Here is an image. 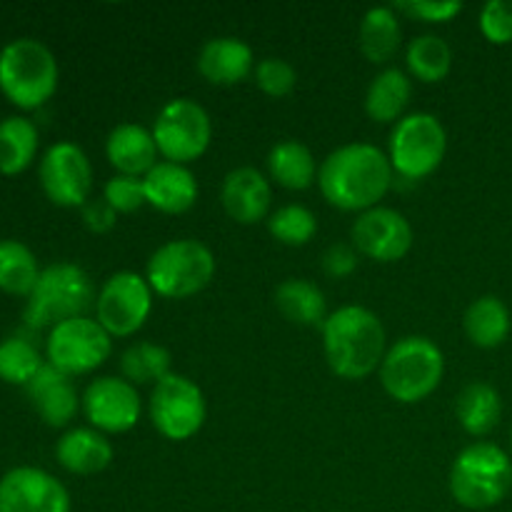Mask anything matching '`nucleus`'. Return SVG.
<instances>
[{
	"mask_svg": "<svg viewBox=\"0 0 512 512\" xmlns=\"http://www.w3.org/2000/svg\"><path fill=\"white\" fill-rule=\"evenodd\" d=\"M395 170L390 158L370 143H348L335 148L320 163L318 185L330 205L348 213L378 208L393 185Z\"/></svg>",
	"mask_w": 512,
	"mask_h": 512,
	"instance_id": "1",
	"label": "nucleus"
},
{
	"mask_svg": "<svg viewBox=\"0 0 512 512\" xmlns=\"http://www.w3.org/2000/svg\"><path fill=\"white\" fill-rule=\"evenodd\" d=\"M383 320L363 305H343L323 323V348L338 378L363 380L380 370L388 353Z\"/></svg>",
	"mask_w": 512,
	"mask_h": 512,
	"instance_id": "2",
	"label": "nucleus"
},
{
	"mask_svg": "<svg viewBox=\"0 0 512 512\" xmlns=\"http://www.w3.org/2000/svg\"><path fill=\"white\" fill-rule=\"evenodd\" d=\"M58 60L35 38H15L0 50V93L23 110L48 103L58 90Z\"/></svg>",
	"mask_w": 512,
	"mask_h": 512,
	"instance_id": "3",
	"label": "nucleus"
},
{
	"mask_svg": "<svg viewBox=\"0 0 512 512\" xmlns=\"http://www.w3.org/2000/svg\"><path fill=\"white\" fill-rule=\"evenodd\" d=\"M443 373V350L425 335H405L385 353L380 365V383L390 398L413 405L438 390Z\"/></svg>",
	"mask_w": 512,
	"mask_h": 512,
	"instance_id": "4",
	"label": "nucleus"
},
{
	"mask_svg": "<svg viewBox=\"0 0 512 512\" xmlns=\"http://www.w3.org/2000/svg\"><path fill=\"white\" fill-rule=\"evenodd\" d=\"M95 300H98V293L93 288V280L80 265L53 263L40 273L33 293L28 295L23 318L35 330H53L65 320L83 318Z\"/></svg>",
	"mask_w": 512,
	"mask_h": 512,
	"instance_id": "5",
	"label": "nucleus"
},
{
	"mask_svg": "<svg viewBox=\"0 0 512 512\" xmlns=\"http://www.w3.org/2000/svg\"><path fill=\"white\" fill-rule=\"evenodd\" d=\"M450 495L468 510H488L503 503L512 488V460L493 443H473L450 468Z\"/></svg>",
	"mask_w": 512,
	"mask_h": 512,
	"instance_id": "6",
	"label": "nucleus"
},
{
	"mask_svg": "<svg viewBox=\"0 0 512 512\" xmlns=\"http://www.w3.org/2000/svg\"><path fill=\"white\" fill-rule=\"evenodd\" d=\"M215 275V255L205 243L193 238L170 240L148 260L145 280L160 298L185 300L210 285Z\"/></svg>",
	"mask_w": 512,
	"mask_h": 512,
	"instance_id": "7",
	"label": "nucleus"
},
{
	"mask_svg": "<svg viewBox=\"0 0 512 512\" xmlns=\"http://www.w3.org/2000/svg\"><path fill=\"white\" fill-rule=\"evenodd\" d=\"M448 150V133L438 115L410 113L395 123L390 133L388 158L398 175L423 180L440 168Z\"/></svg>",
	"mask_w": 512,
	"mask_h": 512,
	"instance_id": "8",
	"label": "nucleus"
},
{
	"mask_svg": "<svg viewBox=\"0 0 512 512\" xmlns=\"http://www.w3.org/2000/svg\"><path fill=\"white\" fill-rule=\"evenodd\" d=\"M158 153L168 163L188 165L208 150L213 140V123L208 110L190 98H175L160 108L153 123Z\"/></svg>",
	"mask_w": 512,
	"mask_h": 512,
	"instance_id": "9",
	"label": "nucleus"
},
{
	"mask_svg": "<svg viewBox=\"0 0 512 512\" xmlns=\"http://www.w3.org/2000/svg\"><path fill=\"white\" fill-rule=\"evenodd\" d=\"M110 353L113 338L88 315L65 320L48 333V363L68 378L93 373L110 358Z\"/></svg>",
	"mask_w": 512,
	"mask_h": 512,
	"instance_id": "10",
	"label": "nucleus"
},
{
	"mask_svg": "<svg viewBox=\"0 0 512 512\" xmlns=\"http://www.w3.org/2000/svg\"><path fill=\"white\" fill-rule=\"evenodd\" d=\"M208 418L205 395L190 378L170 373L168 378L153 385L150 393V420L163 438L190 440Z\"/></svg>",
	"mask_w": 512,
	"mask_h": 512,
	"instance_id": "11",
	"label": "nucleus"
},
{
	"mask_svg": "<svg viewBox=\"0 0 512 512\" xmlns=\"http://www.w3.org/2000/svg\"><path fill=\"white\" fill-rule=\"evenodd\" d=\"M150 310H153V288L145 275L133 270L110 275L95 300V313H98L95 320L108 330L110 338H128L138 333Z\"/></svg>",
	"mask_w": 512,
	"mask_h": 512,
	"instance_id": "12",
	"label": "nucleus"
},
{
	"mask_svg": "<svg viewBox=\"0 0 512 512\" xmlns=\"http://www.w3.org/2000/svg\"><path fill=\"white\" fill-rule=\"evenodd\" d=\"M40 188L58 208H83L93 193V165L83 148L60 140L40 160Z\"/></svg>",
	"mask_w": 512,
	"mask_h": 512,
	"instance_id": "13",
	"label": "nucleus"
},
{
	"mask_svg": "<svg viewBox=\"0 0 512 512\" xmlns=\"http://www.w3.org/2000/svg\"><path fill=\"white\" fill-rule=\"evenodd\" d=\"M350 240L360 255L378 263H395L413 248V225L393 208H370L358 215L350 228Z\"/></svg>",
	"mask_w": 512,
	"mask_h": 512,
	"instance_id": "14",
	"label": "nucleus"
},
{
	"mask_svg": "<svg viewBox=\"0 0 512 512\" xmlns=\"http://www.w3.org/2000/svg\"><path fill=\"white\" fill-rule=\"evenodd\" d=\"M140 395L125 378L103 375L95 378L83 393V413L100 433H128L140 420Z\"/></svg>",
	"mask_w": 512,
	"mask_h": 512,
	"instance_id": "15",
	"label": "nucleus"
},
{
	"mask_svg": "<svg viewBox=\"0 0 512 512\" xmlns=\"http://www.w3.org/2000/svg\"><path fill=\"white\" fill-rule=\"evenodd\" d=\"M0 512H70V495L48 470L20 465L0 478Z\"/></svg>",
	"mask_w": 512,
	"mask_h": 512,
	"instance_id": "16",
	"label": "nucleus"
},
{
	"mask_svg": "<svg viewBox=\"0 0 512 512\" xmlns=\"http://www.w3.org/2000/svg\"><path fill=\"white\" fill-rule=\"evenodd\" d=\"M25 393H28L35 413L50 428H65L83 408V398H78L73 380L50 363H45L38 375L25 385Z\"/></svg>",
	"mask_w": 512,
	"mask_h": 512,
	"instance_id": "17",
	"label": "nucleus"
},
{
	"mask_svg": "<svg viewBox=\"0 0 512 512\" xmlns=\"http://www.w3.org/2000/svg\"><path fill=\"white\" fill-rule=\"evenodd\" d=\"M220 200H223L225 213L235 223L255 225L268 215L273 190H270L268 178L258 168L243 165V168H235L225 175Z\"/></svg>",
	"mask_w": 512,
	"mask_h": 512,
	"instance_id": "18",
	"label": "nucleus"
},
{
	"mask_svg": "<svg viewBox=\"0 0 512 512\" xmlns=\"http://www.w3.org/2000/svg\"><path fill=\"white\" fill-rule=\"evenodd\" d=\"M145 200L165 215L188 213L198 200V180L188 165L160 160L143 178Z\"/></svg>",
	"mask_w": 512,
	"mask_h": 512,
	"instance_id": "19",
	"label": "nucleus"
},
{
	"mask_svg": "<svg viewBox=\"0 0 512 512\" xmlns=\"http://www.w3.org/2000/svg\"><path fill=\"white\" fill-rule=\"evenodd\" d=\"M105 155L118 175H133V178H145L160 163L153 130L138 123L115 125L105 140Z\"/></svg>",
	"mask_w": 512,
	"mask_h": 512,
	"instance_id": "20",
	"label": "nucleus"
},
{
	"mask_svg": "<svg viewBox=\"0 0 512 512\" xmlns=\"http://www.w3.org/2000/svg\"><path fill=\"white\" fill-rule=\"evenodd\" d=\"M198 70L213 85L243 83L255 70L253 48L233 35L210 38L198 53Z\"/></svg>",
	"mask_w": 512,
	"mask_h": 512,
	"instance_id": "21",
	"label": "nucleus"
},
{
	"mask_svg": "<svg viewBox=\"0 0 512 512\" xmlns=\"http://www.w3.org/2000/svg\"><path fill=\"white\" fill-rule=\"evenodd\" d=\"M55 458L68 473L95 475L113 463V445L100 430L73 428L60 435L55 445Z\"/></svg>",
	"mask_w": 512,
	"mask_h": 512,
	"instance_id": "22",
	"label": "nucleus"
},
{
	"mask_svg": "<svg viewBox=\"0 0 512 512\" xmlns=\"http://www.w3.org/2000/svg\"><path fill=\"white\" fill-rule=\"evenodd\" d=\"M463 328L470 343L478 348H500L508 340L512 328L508 305L498 295H483V298L473 300L465 310Z\"/></svg>",
	"mask_w": 512,
	"mask_h": 512,
	"instance_id": "23",
	"label": "nucleus"
},
{
	"mask_svg": "<svg viewBox=\"0 0 512 512\" xmlns=\"http://www.w3.org/2000/svg\"><path fill=\"white\" fill-rule=\"evenodd\" d=\"M275 308L285 320L305 328H315L328 320L325 293L305 278H288L275 288Z\"/></svg>",
	"mask_w": 512,
	"mask_h": 512,
	"instance_id": "24",
	"label": "nucleus"
},
{
	"mask_svg": "<svg viewBox=\"0 0 512 512\" xmlns=\"http://www.w3.org/2000/svg\"><path fill=\"white\" fill-rule=\"evenodd\" d=\"M410 95H413V83L408 73L400 68H385L370 80L365 93V113L375 123H398L403 110L408 108Z\"/></svg>",
	"mask_w": 512,
	"mask_h": 512,
	"instance_id": "25",
	"label": "nucleus"
},
{
	"mask_svg": "<svg viewBox=\"0 0 512 512\" xmlns=\"http://www.w3.org/2000/svg\"><path fill=\"white\" fill-rule=\"evenodd\" d=\"M403 40V30H400L398 10L388 8V5H378L370 8L360 20L358 43L365 58L375 65H383L395 58Z\"/></svg>",
	"mask_w": 512,
	"mask_h": 512,
	"instance_id": "26",
	"label": "nucleus"
},
{
	"mask_svg": "<svg viewBox=\"0 0 512 512\" xmlns=\"http://www.w3.org/2000/svg\"><path fill=\"white\" fill-rule=\"evenodd\" d=\"M455 415H458L465 433L483 438L498 428L500 418H503V400L493 385L470 383L460 390Z\"/></svg>",
	"mask_w": 512,
	"mask_h": 512,
	"instance_id": "27",
	"label": "nucleus"
},
{
	"mask_svg": "<svg viewBox=\"0 0 512 512\" xmlns=\"http://www.w3.org/2000/svg\"><path fill=\"white\" fill-rule=\"evenodd\" d=\"M270 178L288 190H308L318 180V163L300 140H283L268 153Z\"/></svg>",
	"mask_w": 512,
	"mask_h": 512,
	"instance_id": "28",
	"label": "nucleus"
},
{
	"mask_svg": "<svg viewBox=\"0 0 512 512\" xmlns=\"http://www.w3.org/2000/svg\"><path fill=\"white\" fill-rule=\"evenodd\" d=\"M38 128L23 115L0 120V173L18 175L28 168L38 153Z\"/></svg>",
	"mask_w": 512,
	"mask_h": 512,
	"instance_id": "29",
	"label": "nucleus"
},
{
	"mask_svg": "<svg viewBox=\"0 0 512 512\" xmlns=\"http://www.w3.org/2000/svg\"><path fill=\"white\" fill-rule=\"evenodd\" d=\"M40 273L38 258L33 250L20 240H0V290L8 295L28 298L38 283Z\"/></svg>",
	"mask_w": 512,
	"mask_h": 512,
	"instance_id": "30",
	"label": "nucleus"
},
{
	"mask_svg": "<svg viewBox=\"0 0 512 512\" xmlns=\"http://www.w3.org/2000/svg\"><path fill=\"white\" fill-rule=\"evenodd\" d=\"M405 63H408L410 73L423 83H440L448 78L450 68H453V50H450L448 40H443L440 35H418L410 40Z\"/></svg>",
	"mask_w": 512,
	"mask_h": 512,
	"instance_id": "31",
	"label": "nucleus"
},
{
	"mask_svg": "<svg viewBox=\"0 0 512 512\" xmlns=\"http://www.w3.org/2000/svg\"><path fill=\"white\" fill-rule=\"evenodd\" d=\"M173 355L168 348L158 343H135L120 355V370L128 383L138 385H158L160 380L168 378L173 370Z\"/></svg>",
	"mask_w": 512,
	"mask_h": 512,
	"instance_id": "32",
	"label": "nucleus"
},
{
	"mask_svg": "<svg viewBox=\"0 0 512 512\" xmlns=\"http://www.w3.org/2000/svg\"><path fill=\"white\" fill-rule=\"evenodd\" d=\"M38 348L25 338H5L0 343V380L8 385H28L43 368Z\"/></svg>",
	"mask_w": 512,
	"mask_h": 512,
	"instance_id": "33",
	"label": "nucleus"
},
{
	"mask_svg": "<svg viewBox=\"0 0 512 512\" xmlns=\"http://www.w3.org/2000/svg\"><path fill=\"white\" fill-rule=\"evenodd\" d=\"M268 230L283 245L300 248V245H308L315 238V233H318V218L305 205H283V208H278L268 218Z\"/></svg>",
	"mask_w": 512,
	"mask_h": 512,
	"instance_id": "34",
	"label": "nucleus"
},
{
	"mask_svg": "<svg viewBox=\"0 0 512 512\" xmlns=\"http://www.w3.org/2000/svg\"><path fill=\"white\" fill-rule=\"evenodd\" d=\"M255 83L270 98H285L298 85V73L293 65L283 58H263L253 70Z\"/></svg>",
	"mask_w": 512,
	"mask_h": 512,
	"instance_id": "35",
	"label": "nucleus"
},
{
	"mask_svg": "<svg viewBox=\"0 0 512 512\" xmlns=\"http://www.w3.org/2000/svg\"><path fill=\"white\" fill-rule=\"evenodd\" d=\"M103 200L118 215L135 213V210H140L143 205H148V200H145L143 178H133V175H113V178L105 183Z\"/></svg>",
	"mask_w": 512,
	"mask_h": 512,
	"instance_id": "36",
	"label": "nucleus"
},
{
	"mask_svg": "<svg viewBox=\"0 0 512 512\" xmlns=\"http://www.w3.org/2000/svg\"><path fill=\"white\" fill-rule=\"evenodd\" d=\"M480 30L490 43H512V0H490L480 10Z\"/></svg>",
	"mask_w": 512,
	"mask_h": 512,
	"instance_id": "37",
	"label": "nucleus"
},
{
	"mask_svg": "<svg viewBox=\"0 0 512 512\" xmlns=\"http://www.w3.org/2000/svg\"><path fill=\"white\" fill-rule=\"evenodd\" d=\"M398 13L410 15V18H418L423 23H448L455 15L463 10V3H455V0H410V3H395L393 5Z\"/></svg>",
	"mask_w": 512,
	"mask_h": 512,
	"instance_id": "38",
	"label": "nucleus"
},
{
	"mask_svg": "<svg viewBox=\"0 0 512 512\" xmlns=\"http://www.w3.org/2000/svg\"><path fill=\"white\" fill-rule=\"evenodd\" d=\"M360 253L350 243H333L323 253V270L330 278H348L358 268Z\"/></svg>",
	"mask_w": 512,
	"mask_h": 512,
	"instance_id": "39",
	"label": "nucleus"
},
{
	"mask_svg": "<svg viewBox=\"0 0 512 512\" xmlns=\"http://www.w3.org/2000/svg\"><path fill=\"white\" fill-rule=\"evenodd\" d=\"M80 213H83L85 228L93 230V233H108V230L115 225V218H118V213H115L103 198L98 200L90 198L88 203L80 208Z\"/></svg>",
	"mask_w": 512,
	"mask_h": 512,
	"instance_id": "40",
	"label": "nucleus"
}]
</instances>
